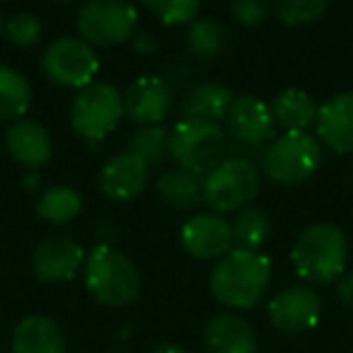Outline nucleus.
<instances>
[{"label": "nucleus", "mask_w": 353, "mask_h": 353, "mask_svg": "<svg viewBox=\"0 0 353 353\" xmlns=\"http://www.w3.org/2000/svg\"><path fill=\"white\" fill-rule=\"evenodd\" d=\"M271 283V261L261 252L230 250L211 271V293L225 307H254Z\"/></svg>", "instance_id": "1"}, {"label": "nucleus", "mask_w": 353, "mask_h": 353, "mask_svg": "<svg viewBox=\"0 0 353 353\" xmlns=\"http://www.w3.org/2000/svg\"><path fill=\"white\" fill-rule=\"evenodd\" d=\"M290 259L300 279L310 283H332L346 269V235L332 223H312L298 235Z\"/></svg>", "instance_id": "2"}, {"label": "nucleus", "mask_w": 353, "mask_h": 353, "mask_svg": "<svg viewBox=\"0 0 353 353\" xmlns=\"http://www.w3.org/2000/svg\"><path fill=\"white\" fill-rule=\"evenodd\" d=\"M85 285L102 305L126 307L138 298L141 276L128 256L114 247L97 245L85 261Z\"/></svg>", "instance_id": "3"}, {"label": "nucleus", "mask_w": 353, "mask_h": 353, "mask_svg": "<svg viewBox=\"0 0 353 353\" xmlns=\"http://www.w3.org/2000/svg\"><path fill=\"white\" fill-rule=\"evenodd\" d=\"M167 152L172 160L187 172L206 176L216 170L228 152V138L218 123L208 121H189L182 119L170 133V148Z\"/></svg>", "instance_id": "4"}, {"label": "nucleus", "mask_w": 353, "mask_h": 353, "mask_svg": "<svg viewBox=\"0 0 353 353\" xmlns=\"http://www.w3.org/2000/svg\"><path fill=\"white\" fill-rule=\"evenodd\" d=\"M322 160V150L312 133L285 131L274 138L264 150V172L279 184H300L314 174Z\"/></svg>", "instance_id": "5"}, {"label": "nucleus", "mask_w": 353, "mask_h": 353, "mask_svg": "<svg viewBox=\"0 0 353 353\" xmlns=\"http://www.w3.org/2000/svg\"><path fill=\"white\" fill-rule=\"evenodd\" d=\"M123 117V94L109 83H90L70 102V126L88 141H102Z\"/></svg>", "instance_id": "6"}, {"label": "nucleus", "mask_w": 353, "mask_h": 353, "mask_svg": "<svg viewBox=\"0 0 353 353\" xmlns=\"http://www.w3.org/2000/svg\"><path fill=\"white\" fill-rule=\"evenodd\" d=\"M259 192V172L254 162L228 157L203 176L201 196L216 213H230L250 203Z\"/></svg>", "instance_id": "7"}, {"label": "nucleus", "mask_w": 353, "mask_h": 353, "mask_svg": "<svg viewBox=\"0 0 353 353\" xmlns=\"http://www.w3.org/2000/svg\"><path fill=\"white\" fill-rule=\"evenodd\" d=\"M41 70L54 85L83 90L90 83H94L99 61L88 41L73 39V37H61V39H54L44 49Z\"/></svg>", "instance_id": "8"}, {"label": "nucleus", "mask_w": 353, "mask_h": 353, "mask_svg": "<svg viewBox=\"0 0 353 353\" xmlns=\"http://www.w3.org/2000/svg\"><path fill=\"white\" fill-rule=\"evenodd\" d=\"M138 12L128 3L119 0H90L78 10V32L83 41L97 46H117L131 39Z\"/></svg>", "instance_id": "9"}, {"label": "nucleus", "mask_w": 353, "mask_h": 353, "mask_svg": "<svg viewBox=\"0 0 353 353\" xmlns=\"http://www.w3.org/2000/svg\"><path fill=\"white\" fill-rule=\"evenodd\" d=\"M322 317V298L307 285H293L269 303V319L283 334H303L314 329Z\"/></svg>", "instance_id": "10"}, {"label": "nucleus", "mask_w": 353, "mask_h": 353, "mask_svg": "<svg viewBox=\"0 0 353 353\" xmlns=\"http://www.w3.org/2000/svg\"><path fill=\"white\" fill-rule=\"evenodd\" d=\"M225 121L237 145L261 148L274 138L276 121L271 107L254 94H240L232 99Z\"/></svg>", "instance_id": "11"}, {"label": "nucleus", "mask_w": 353, "mask_h": 353, "mask_svg": "<svg viewBox=\"0 0 353 353\" xmlns=\"http://www.w3.org/2000/svg\"><path fill=\"white\" fill-rule=\"evenodd\" d=\"M182 247L196 259H223L232 250V225L216 213H201L182 225Z\"/></svg>", "instance_id": "12"}, {"label": "nucleus", "mask_w": 353, "mask_h": 353, "mask_svg": "<svg viewBox=\"0 0 353 353\" xmlns=\"http://www.w3.org/2000/svg\"><path fill=\"white\" fill-rule=\"evenodd\" d=\"M85 259V250L73 237L56 235L39 242L32 254V271L44 283H63L75 279Z\"/></svg>", "instance_id": "13"}, {"label": "nucleus", "mask_w": 353, "mask_h": 353, "mask_svg": "<svg viewBox=\"0 0 353 353\" xmlns=\"http://www.w3.org/2000/svg\"><path fill=\"white\" fill-rule=\"evenodd\" d=\"M172 107V90L157 75H143L128 85L123 94V114L131 121L145 126H160Z\"/></svg>", "instance_id": "14"}, {"label": "nucleus", "mask_w": 353, "mask_h": 353, "mask_svg": "<svg viewBox=\"0 0 353 353\" xmlns=\"http://www.w3.org/2000/svg\"><path fill=\"white\" fill-rule=\"evenodd\" d=\"M99 189L112 201H131L148 182V165L133 152H119L109 157L99 170Z\"/></svg>", "instance_id": "15"}, {"label": "nucleus", "mask_w": 353, "mask_h": 353, "mask_svg": "<svg viewBox=\"0 0 353 353\" xmlns=\"http://www.w3.org/2000/svg\"><path fill=\"white\" fill-rule=\"evenodd\" d=\"M317 136L332 150L353 152V90L339 92L317 109Z\"/></svg>", "instance_id": "16"}, {"label": "nucleus", "mask_w": 353, "mask_h": 353, "mask_svg": "<svg viewBox=\"0 0 353 353\" xmlns=\"http://www.w3.org/2000/svg\"><path fill=\"white\" fill-rule=\"evenodd\" d=\"M6 148L12 160L25 167H41L51 160V136L39 121L20 119L6 133Z\"/></svg>", "instance_id": "17"}, {"label": "nucleus", "mask_w": 353, "mask_h": 353, "mask_svg": "<svg viewBox=\"0 0 353 353\" xmlns=\"http://www.w3.org/2000/svg\"><path fill=\"white\" fill-rule=\"evenodd\" d=\"M203 343L208 353H256L254 329L232 312H221L208 319Z\"/></svg>", "instance_id": "18"}, {"label": "nucleus", "mask_w": 353, "mask_h": 353, "mask_svg": "<svg viewBox=\"0 0 353 353\" xmlns=\"http://www.w3.org/2000/svg\"><path fill=\"white\" fill-rule=\"evenodd\" d=\"M12 353H65L63 332L46 314H30L12 332Z\"/></svg>", "instance_id": "19"}, {"label": "nucleus", "mask_w": 353, "mask_h": 353, "mask_svg": "<svg viewBox=\"0 0 353 353\" xmlns=\"http://www.w3.org/2000/svg\"><path fill=\"white\" fill-rule=\"evenodd\" d=\"M232 99H235V94H232L230 88L218 85V83H203V85H196V88L184 97L182 114L189 121L218 123L221 119L228 117Z\"/></svg>", "instance_id": "20"}, {"label": "nucleus", "mask_w": 353, "mask_h": 353, "mask_svg": "<svg viewBox=\"0 0 353 353\" xmlns=\"http://www.w3.org/2000/svg\"><path fill=\"white\" fill-rule=\"evenodd\" d=\"M317 109L312 94L298 88L281 90L271 104L274 121L281 123L285 131H307L317 121Z\"/></svg>", "instance_id": "21"}, {"label": "nucleus", "mask_w": 353, "mask_h": 353, "mask_svg": "<svg viewBox=\"0 0 353 353\" xmlns=\"http://www.w3.org/2000/svg\"><path fill=\"white\" fill-rule=\"evenodd\" d=\"M201 184L203 179L194 172H187L182 167L170 170L157 179V196L172 208H192L201 201Z\"/></svg>", "instance_id": "22"}, {"label": "nucleus", "mask_w": 353, "mask_h": 353, "mask_svg": "<svg viewBox=\"0 0 353 353\" xmlns=\"http://www.w3.org/2000/svg\"><path fill=\"white\" fill-rule=\"evenodd\" d=\"M32 102L30 80L10 65H0V121H20Z\"/></svg>", "instance_id": "23"}, {"label": "nucleus", "mask_w": 353, "mask_h": 353, "mask_svg": "<svg viewBox=\"0 0 353 353\" xmlns=\"http://www.w3.org/2000/svg\"><path fill=\"white\" fill-rule=\"evenodd\" d=\"M83 208V196H80L78 189L73 187H51L37 201V213L39 218H44L46 223H54V225H63L70 223Z\"/></svg>", "instance_id": "24"}, {"label": "nucleus", "mask_w": 353, "mask_h": 353, "mask_svg": "<svg viewBox=\"0 0 353 353\" xmlns=\"http://www.w3.org/2000/svg\"><path fill=\"white\" fill-rule=\"evenodd\" d=\"M230 225L237 250L247 252H259L266 245L271 232V221L261 208H242Z\"/></svg>", "instance_id": "25"}, {"label": "nucleus", "mask_w": 353, "mask_h": 353, "mask_svg": "<svg viewBox=\"0 0 353 353\" xmlns=\"http://www.w3.org/2000/svg\"><path fill=\"white\" fill-rule=\"evenodd\" d=\"M187 49L199 59H213L225 49L228 34L213 17H196L187 30Z\"/></svg>", "instance_id": "26"}, {"label": "nucleus", "mask_w": 353, "mask_h": 353, "mask_svg": "<svg viewBox=\"0 0 353 353\" xmlns=\"http://www.w3.org/2000/svg\"><path fill=\"white\" fill-rule=\"evenodd\" d=\"M167 148H170V133L162 126H145L133 133L128 141V152L138 155L148 167L160 165L167 155Z\"/></svg>", "instance_id": "27"}, {"label": "nucleus", "mask_w": 353, "mask_h": 353, "mask_svg": "<svg viewBox=\"0 0 353 353\" xmlns=\"http://www.w3.org/2000/svg\"><path fill=\"white\" fill-rule=\"evenodd\" d=\"M327 10L324 0H281L276 6V15L283 25L298 27V25H310L317 22Z\"/></svg>", "instance_id": "28"}, {"label": "nucleus", "mask_w": 353, "mask_h": 353, "mask_svg": "<svg viewBox=\"0 0 353 353\" xmlns=\"http://www.w3.org/2000/svg\"><path fill=\"white\" fill-rule=\"evenodd\" d=\"M3 30H6V37L15 46H32L39 41L44 27H41V20L34 12H15V15H10L6 20Z\"/></svg>", "instance_id": "29"}, {"label": "nucleus", "mask_w": 353, "mask_h": 353, "mask_svg": "<svg viewBox=\"0 0 353 353\" xmlns=\"http://www.w3.org/2000/svg\"><path fill=\"white\" fill-rule=\"evenodd\" d=\"M145 8L165 25H192L199 15L196 0H157V3L150 0Z\"/></svg>", "instance_id": "30"}, {"label": "nucleus", "mask_w": 353, "mask_h": 353, "mask_svg": "<svg viewBox=\"0 0 353 353\" xmlns=\"http://www.w3.org/2000/svg\"><path fill=\"white\" fill-rule=\"evenodd\" d=\"M266 12H269V6L261 3V0H237L230 6V15L245 27L259 25L266 17Z\"/></svg>", "instance_id": "31"}, {"label": "nucleus", "mask_w": 353, "mask_h": 353, "mask_svg": "<svg viewBox=\"0 0 353 353\" xmlns=\"http://www.w3.org/2000/svg\"><path fill=\"white\" fill-rule=\"evenodd\" d=\"M336 293H339V298H341V303L353 307V271L341 276V281H339V285H336Z\"/></svg>", "instance_id": "32"}, {"label": "nucleus", "mask_w": 353, "mask_h": 353, "mask_svg": "<svg viewBox=\"0 0 353 353\" xmlns=\"http://www.w3.org/2000/svg\"><path fill=\"white\" fill-rule=\"evenodd\" d=\"M150 353H187L182 346H176V343H160V346H155Z\"/></svg>", "instance_id": "33"}, {"label": "nucleus", "mask_w": 353, "mask_h": 353, "mask_svg": "<svg viewBox=\"0 0 353 353\" xmlns=\"http://www.w3.org/2000/svg\"><path fill=\"white\" fill-rule=\"evenodd\" d=\"M0 32H3V17H0Z\"/></svg>", "instance_id": "34"}]
</instances>
